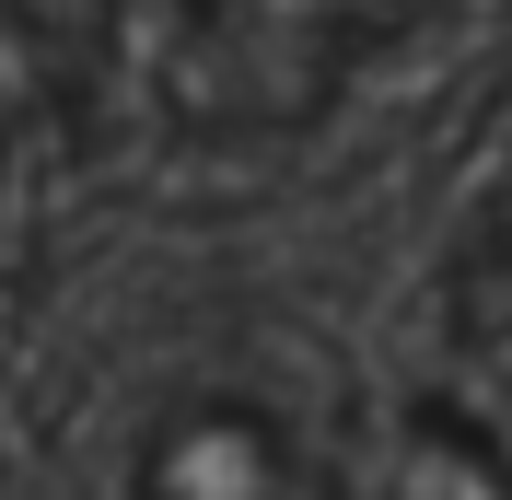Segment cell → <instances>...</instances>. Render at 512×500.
Listing matches in <instances>:
<instances>
[{
    "mask_svg": "<svg viewBox=\"0 0 512 500\" xmlns=\"http://www.w3.org/2000/svg\"><path fill=\"white\" fill-rule=\"evenodd\" d=\"M128 500H338V477L280 396L175 384L128 442Z\"/></svg>",
    "mask_w": 512,
    "mask_h": 500,
    "instance_id": "1",
    "label": "cell"
}]
</instances>
